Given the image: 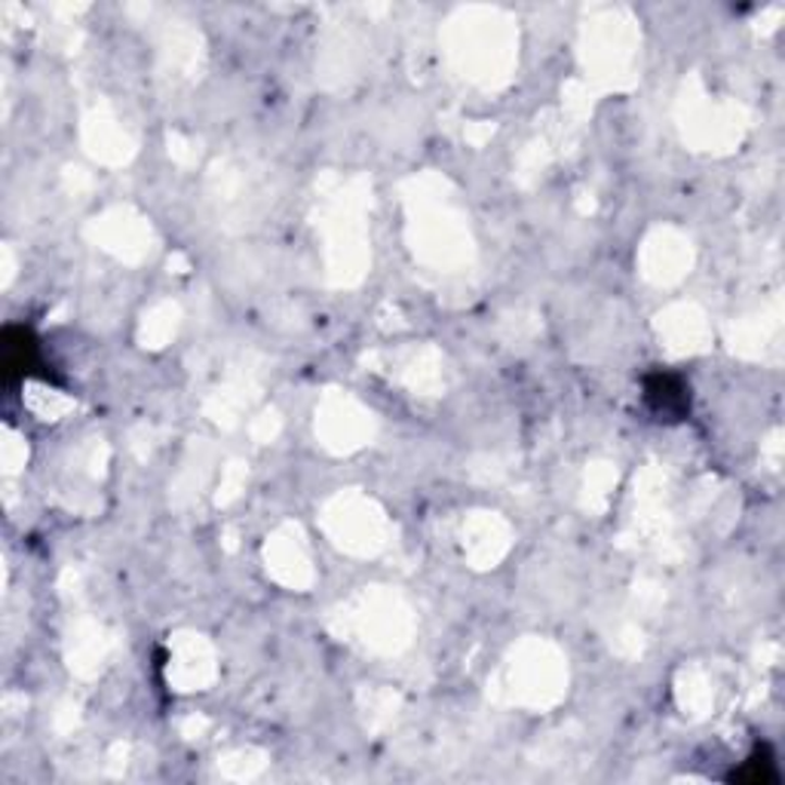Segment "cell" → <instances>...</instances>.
<instances>
[{
	"label": "cell",
	"mask_w": 785,
	"mask_h": 785,
	"mask_svg": "<svg viewBox=\"0 0 785 785\" xmlns=\"http://www.w3.org/2000/svg\"><path fill=\"white\" fill-rule=\"evenodd\" d=\"M37 365H40V350H37L32 328L10 325L3 332V375H7V381L28 377Z\"/></svg>",
	"instance_id": "obj_1"
},
{
	"label": "cell",
	"mask_w": 785,
	"mask_h": 785,
	"mask_svg": "<svg viewBox=\"0 0 785 785\" xmlns=\"http://www.w3.org/2000/svg\"><path fill=\"white\" fill-rule=\"evenodd\" d=\"M645 396L657 414H684L690 409V396L675 375H663V372L650 375L645 384Z\"/></svg>",
	"instance_id": "obj_2"
},
{
	"label": "cell",
	"mask_w": 785,
	"mask_h": 785,
	"mask_svg": "<svg viewBox=\"0 0 785 785\" xmlns=\"http://www.w3.org/2000/svg\"><path fill=\"white\" fill-rule=\"evenodd\" d=\"M734 780H749V783H776V770H773V755L768 746H758L751 751L746 770H739Z\"/></svg>",
	"instance_id": "obj_3"
}]
</instances>
